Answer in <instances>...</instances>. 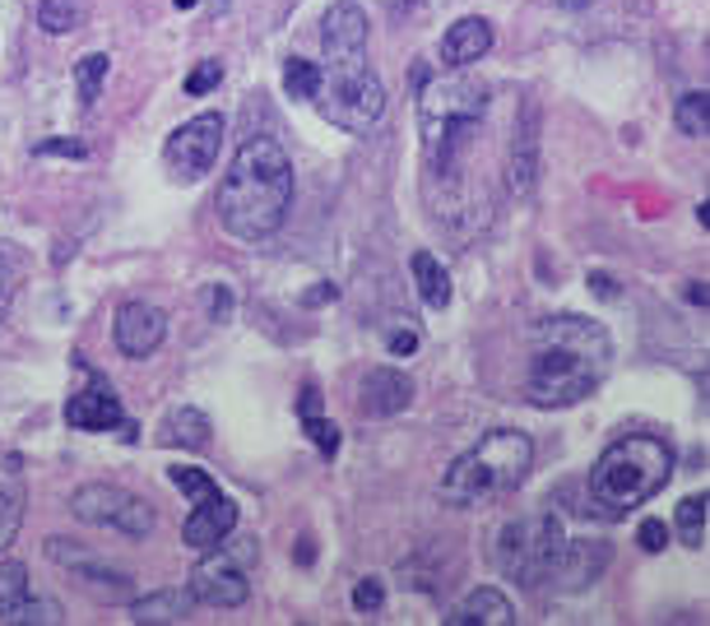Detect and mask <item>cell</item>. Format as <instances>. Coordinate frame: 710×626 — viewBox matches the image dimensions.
Returning <instances> with one entry per match:
<instances>
[{
    "label": "cell",
    "instance_id": "cell-1",
    "mask_svg": "<svg viewBox=\"0 0 710 626\" xmlns=\"http://www.w3.org/2000/svg\"><path fill=\"white\" fill-rule=\"evenodd\" d=\"M613 344L600 321L585 316H548L534 330V358L525 394L534 409H572L594 394L609 376Z\"/></svg>",
    "mask_w": 710,
    "mask_h": 626
},
{
    "label": "cell",
    "instance_id": "cell-2",
    "mask_svg": "<svg viewBox=\"0 0 710 626\" xmlns=\"http://www.w3.org/2000/svg\"><path fill=\"white\" fill-rule=\"evenodd\" d=\"M214 209L237 242H265L279 233L293 209V158L283 154L279 139L270 135L246 139L218 186Z\"/></svg>",
    "mask_w": 710,
    "mask_h": 626
},
{
    "label": "cell",
    "instance_id": "cell-3",
    "mask_svg": "<svg viewBox=\"0 0 710 626\" xmlns=\"http://www.w3.org/2000/svg\"><path fill=\"white\" fill-rule=\"evenodd\" d=\"M669 478H673V450L664 437H650V432L617 437L590 469L585 510L594 520H622L628 510L664 492Z\"/></svg>",
    "mask_w": 710,
    "mask_h": 626
},
{
    "label": "cell",
    "instance_id": "cell-4",
    "mask_svg": "<svg viewBox=\"0 0 710 626\" xmlns=\"http://www.w3.org/2000/svg\"><path fill=\"white\" fill-rule=\"evenodd\" d=\"M483 117H488V84L483 79L446 75L422 89L418 121H422V154H428L432 177H456Z\"/></svg>",
    "mask_w": 710,
    "mask_h": 626
},
{
    "label": "cell",
    "instance_id": "cell-5",
    "mask_svg": "<svg viewBox=\"0 0 710 626\" xmlns=\"http://www.w3.org/2000/svg\"><path fill=\"white\" fill-rule=\"evenodd\" d=\"M534 469V441L525 432H510V427H497L488 432L474 450H465L456 464L441 478V497L450 506H483L510 497L529 478Z\"/></svg>",
    "mask_w": 710,
    "mask_h": 626
},
{
    "label": "cell",
    "instance_id": "cell-6",
    "mask_svg": "<svg viewBox=\"0 0 710 626\" xmlns=\"http://www.w3.org/2000/svg\"><path fill=\"white\" fill-rule=\"evenodd\" d=\"M317 94L311 102L321 107V117L349 135H367L381 111H386V89L377 70L367 66V47H325V66H317Z\"/></svg>",
    "mask_w": 710,
    "mask_h": 626
},
{
    "label": "cell",
    "instance_id": "cell-7",
    "mask_svg": "<svg viewBox=\"0 0 710 626\" xmlns=\"http://www.w3.org/2000/svg\"><path fill=\"white\" fill-rule=\"evenodd\" d=\"M562 548H566V529H562V520L553 516V510H544V516H534V520L502 525V534H497V566L510 580L538 589V585H548Z\"/></svg>",
    "mask_w": 710,
    "mask_h": 626
},
{
    "label": "cell",
    "instance_id": "cell-8",
    "mask_svg": "<svg viewBox=\"0 0 710 626\" xmlns=\"http://www.w3.org/2000/svg\"><path fill=\"white\" fill-rule=\"evenodd\" d=\"M70 516L94 525V529H111V534H126V538H149L158 516L145 497H135L117 482H89L70 497Z\"/></svg>",
    "mask_w": 710,
    "mask_h": 626
},
{
    "label": "cell",
    "instance_id": "cell-9",
    "mask_svg": "<svg viewBox=\"0 0 710 626\" xmlns=\"http://www.w3.org/2000/svg\"><path fill=\"white\" fill-rule=\"evenodd\" d=\"M210 557L195 561V571H191V599L195 604H205V608H242L251 599V580H246V561L255 557V548H205Z\"/></svg>",
    "mask_w": 710,
    "mask_h": 626
},
{
    "label": "cell",
    "instance_id": "cell-10",
    "mask_svg": "<svg viewBox=\"0 0 710 626\" xmlns=\"http://www.w3.org/2000/svg\"><path fill=\"white\" fill-rule=\"evenodd\" d=\"M218 149H223V117L218 111H201V117H191L186 126L167 135L163 163L177 182H201L218 163Z\"/></svg>",
    "mask_w": 710,
    "mask_h": 626
},
{
    "label": "cell",
    "instance_id": "cell-11",
    "mask_svg": "<svg viewBox=\"0 0 710 626\" xmlns=\"http://www.w3.org/2000/svg\"><path fill=\"white\" fill-rule=\"evenodd\" d=\"M47 557L61 566V571H66L84 594H89V599H98V604H121V599H130V576H126V571H111V566L94 561L89 552L70 548L66 538H47Z\"/></svg>",
    "mask_w": 710,
    "mask_h": 626
},
{
    "label": "cell",
    "instance_id": "cell-12",
    "mask_svg": "<svg viewBox=\"0 0 710 626\" xmlns=\"http://www.w3.org/2000/svg\"><path fill=\"white\" fill-rule=\"evenodd\" d=\"M84 372H89V390L70 394L66 404V422L75 427V432H111V427H126V413H121V400L117 390H111L89 362H79Z\"/></svg>",
    "mask_w": 710,
    "mask_h": 626
},
{
    "label": "cell",
    "instance_id": "cell-13",
    "mask_svg": "<svg viewBox=\"0 0 710 626\" xmlns=\"http://www.w3.org/2000/svg\"><path fill=\"white\" fill-rule=\"evenodd\" d=\"M111 339H117V349L126 358H154L163 349V339H167V316L158 306L149 302H126L117 311V325H111Z\"/></svg>",
    "mask_w": 710,
    "mask_h": 626
},
{
    "label": "cell",
    "instance_id": "cell-14",
    "mask_svg": "<svg viewBox=\"0 0 710 626\" xmlns=\"http://www.w3.org/2000/svg\"><path fill=\"white\" fill-rule=\"evenodd\" d=\"M534 182H538V98H525L506 149V186L516 195H529Z\"/></svg>",
    "mask_w": 710,
    "mask_h": 626
},
{
    "label": "cell",
    "instance_id": "cell-15",
    "mask_svg": "<svg viewBox=\"0 0 710 626\" xmlns=\"http://www.w3.org/2000/svg\"><path fill=\"white\" fill-rule=\"evenodd\" d=\"M233 529H237V501L223 497V492H210V497L195 501V510L186 516L182 538H186L191 548L205 552V548H214V544H228Z\"/></svg>",
    "mask_w": 710,
    "mask_h": 626
},
{
    "label": "cell",
    "instance_id": "cell-16",
    "mask_svg": "<svg viewBox=\"0 0 710 626\" xmlns=\"http://www.w3.org/2000/svg\"><path fill=\"white\" fill-rule=\"evenodd\" d=\"M414 404V381L395 366H372L358 385V409L362 418H395Z\"/></svg>",
    "mask_w": 710,
    "mask_h": 626
},
{
    "label": "cell",
    "instance_id": "cell-17",
    "mask_svg": "<svg viewBox=\"0 0 710 626\" xmlns=\"http://www.w3.org/2000/svg\"><path fill=\"white\" fill-rule=\"evenodd\" d=\"M609 544H590V538H566V548L553 566V576L548 585L553 589H585L590 580H600L604 576V566H609Z\"/></svg>",
    "mask_w": 710,
    "mask_h": 626
},
{
    "label": "cell",
    "instance_id": "cell-18",
    "mask_svg": "<svg viewBox=\"0 0 710 626\" xmlns=\"http://www.w3.org/2000/svg\"><path fill=\"white\" fill-rule=\"evenodd\" d=\"M493 51V23L483 19V14H465L446 28V38H441V61L450 70H469L474 61H483V56Z\"/></svg>",
    "mask_w": 710,
    "mask_h": 626
},
{
    "label": "cell",
    "instance_id": "cell-19",
    "mask_svg": "<svg viewBox=\"0 0 710 626\" xmlns=\"http://www.w3.org/2000/svg\"><path fill=\"white\" fill-rule=\"evenodd\" d=\"M510 622H516V604H510L506 594L493 589V585L469 589L446 617V626H510Z\"/></svg>",
    "mask_w": 710,
    "mask_h": 626
},
{
    "label": "cell",
    "instance_id": "cell-20",
    "mask_svg": "<svg viewBox=\"0 0 710 626\" xmlns=\"http://www.w3.org/2000/svg\"><path fill=\"white\" fill-rule=\"evenodd\" d=\"M195 608L191 589H158V594H145V599H135L130 608V622L135 626H177L186 622Z\"/></svg>",
    "mask_w": 710,
    "mask_h": 626
},
{
    "label": "cell",
    "instance_id": "cell-21",
    "mask_svg": "<svg viewBox=\"0 0 710 626\" xmlns=\"http://www.w3.org/2000/svg\"><path fill=\"white\" fill-rule=\"evenodd\" d=\"M409 265H414V278H418L422 302H428L432 311H446V306H450V274L441 270L437 255H432V251H418Z\"/></svg>",
    "mask_w": 710,
    "mask_h": 626
},
{
    "label": "cell",
    "instance_id": "cell-22",
    "mask_svg": "<svg viewBox=\"0 0 710 626\" xmlns=\"http://www.w3.org/2000/svg\"><path fill=\"white\" fill-rule=\"evenodd\" d=\"M84 23H89V0H42L38 6V28L51 38L75 33Z\"/></svg>",
    "mask_w": 710,
    "mask_h": 626
},
{
    "label": "cell",
    "instance_id": "cell-23",
    "mask_svg": "<svg viewBox=\"0 0 710 626\" xmlns=\"http://www.w3.org/2000/svg\"><path fill=\"white\" fill-rule=\"evenodd\" d=\"M163 432L173 446H186V450H205L210 446V418L201 409H173L163 422Z\"/></svg>",
    "mask_w": 710,
    "mask_h": 626
},
{
    "label": "cell",
    "instance_id": "cell-24",
    "mask_svg": "<svg viewBox=\"0 0 710 626\" xmlns=\"http://www.w3.org/2000/svg\"><path fill=\"white\" fill-rule=\"evenodd\" d=\"M107 70H111V56L107 51H89L84 61L75 66V89H79V107H94L103 84H107Z\"/></svg>",
    "mask_w": 710,
    "mask_h": 626
},
{
    "label": "cell",
    "instance_id": "cell-25",
    "mask_svg": "<svg viewBox=\"0 0 710 626\" xmlns=\"http://www.w3.org/2000/svg\"><path fill=\"white\" fill-rule=\"evenodd\" d=\"M28 594H33L28 589V566L23 561H0V622H10Z\"/></svg>",
    "mask_w": 710,
    "mask_h": 626
},
{
    "label": "cell",
    "instance_id": "cell-26",
    "mask_svg": "<svg viewBox=\"0 0 710 626\" xmlns=\"http://www.w3.org/2000/svg\"><path fill=\"white\" fill-rule=\"evenodd\" d=\"M678 130L692 139H706V130H710V94L706 89H692L678 98Z\"/></svg>",
    "mask_w": 710,
    "mask_h": 626
},
{
    "label": "cell",
    "instance_id": "cell-27",
    "mask_svg": "<svg viewBox=\"0 0 710 626\" xmlns=\"http://www.w3.org/2000/svg\"><path fill=\"white\" fill-rule=\"evenodd\" d=\"M678 534H683L688 548H701V544H706V492L678 501Z\"/></svg>",
    "mask_w": 710,
    "mask_h": 626
},
{
    "label": "cell",
    "instance_id": "cell-28",
    "mask_svg": "<svg viewBox=\"0 0 710 626\" xmlns=\"http://www.w3.org/2000/svg\"><path fill=\"white\" fill-rule=\"evenodd\" d=\"M56 622H66L61 604H56V599H33V594H28L6 626H56Z\"/></svg>",
    "mask_w": 710,
    "mask_h": 626
},
{
    "label": "cell",
    "instance_id": "cell-29",
    "mask_svg": "<svg viewBox=\"0 0 710 626\" xmlns=\"http://www.w3.org/2000/svg\"><path fill=\"white\" fill-rule=\"evenodd\" d=\"M317 61H302V56H289V66H283V89H289V98H311L317 94Z\"/></svg>",
    "mask_w": 710,
    "mask_h": 626
},
{
    "label": "cell",
    "instance_id": "cell-30",
    "mask_svg": "<svg viewBox=\"0 0 710 626\" xmlns=\"http://www.w3.org/2000/svg\"><path fill=\"white\" fill-rule=\"evenodd\" d=\"M302 427H307L311 446L321 450V460H334V454H339V427L330 418H321V413H302Z\"/></svg>",
    "mask_w": 710,
    "mask_h": 626
},
{
    "label": "cell",
    "instance_id": "cell-31",
    "mask_svg": "<svg viewBox=\"0 0 710 626\" xmlns=\"http://www.w3.org/2000/svg\"><path fill=\"white\" fill-rule=\"evenodd\" d=\"M19 525H23V497L10 488V492H0V552L14 544Z\"/></svg>",
    "mask_w": 710,
    "mask_h": 626
},
{
    "label": "cell",
    "instance_id": "cell-32",
    "mask_svg": "<svg viewBox=\"0 0 710 626\" xmlns=\"http://www.w3.org/2000/svg\"><path fill=\"white\" fill-rule=\"evenodd\" d=\"M167 478H173V488H182L191 501H201V497L218 492V488H214V478L201 473V469H167Z\"/></svg>",
    "mask_w": 710,
    "mask_h": 626
},
{
    "label": "cell",
    "instance_id": "cell-33",
    "mask_svg": "<svg viewBox=\"0 0 710 626\" xmlns=\"http://www.w3.org/2000/svg\"><path fill=\"white\" fill-rule=\"evenodd\" d=\"M381 604H386V585L377 576H362L353 585V608L358 613H381Z\"/></svg>",
    "mask_w": 710,
    "mask_h": 626
},
{
    "label": "cell",
    "instance_id": "cell-34",
    "mask_svg": "<svg viewBox=\"0 0 710 626\" xmlns=\"http://www.w3.org/2000/svg\"><path fill=\"white\" fill-rule=\"evenodd\" d=\"M218 79H223V66H218V61H201V66L186 75V94H191V98H205L210 89H218Z\"/></svg>",
    "mask_w": 710,
    "mask_h": 626
},
{
    "label": "cell",
    "instance_id": "cell-35",
    "mask_svg": "<svg viewBox=\"0 0 710 626\" xmlns=\"http://www.w3.org/2000/svg\"><path fill=\"white\" fill-rule=\"evenodd\" d=\"M636 544H641L645 552H664V548H669V525H664V520H641Z\"/></svg>",
    "mask_w": 710,
    "mask_h": 626
},
{
    "label": "cell",
    "instance_id": "cell-36",
    "mask_svg": "<svg viewBox=\"0 0 710 626\" xmlns=\"http://www.w3.org/2000/svg\"><path fill=\"white\" fill-rule=\"evenodd\" d=\"M10 302H14V265H10V255L0 251V316L10 311Z\"/></svg>",
    "mask_w": 710,
    "mask_h": 626
},
{
    "label": "cell",
    "instance_id": "cell-37",
    "mask_svg": "<svg viewBox=\"0 0 710 626\" xmlns=\"http://www.w3.org/2000/svg\"><path fill=\"white\" fill-rule=\"evenodd\" d=\"M414 349H418V330L405 325V330H395V334H390V358H409Z\"/></svg>",
    "mask_w": 710,
    "mask_h": 626
},
{
    "label": "cell",
    "instance_id": "cell-38",
    "mask_svg": "<svg viewBox=\"0 0 710 626\" xmlns=\"http://www.w3.org/2000/svg\"><path fill=\"white\" fill-rule=\"evenodd\" d=\"M38 154H66V158H84V145H79V139H47V145H38Z\"/></svg>",
    "mask_w": 710,
    "mask_h": 626
},
{
    "label": "cell",
    "instance_id": "cell-39",
    "mask_svg": "<svg viewBox=\"0 0 710 626\" xmlns=\"http://www.w3.org/2000/svg\"><path fill=\"white\" fill-rule=\"evenodd\" d=\"M210 311H214V321H228V311H233L228 288H210Z\"/></svg>",
    "mask_w": 710,
    "mask_h": 626
},
{
    "label": "cell",
    "instance_id": "cell-40",
    "mask_svg": "<svg viewBox=\"0 0 710 626\" xmlns=\"http://www.w3.org/2000/svg\"><path fill=\"white\" fill-rule=\"evenodd\" d=\"M590 288L600 293V297H617V288H613V278H609V274H590Z\"/></svg>",
    "mask_w": 710,
    "mask_h": 626
},
{
    "label": "cell",
    "instance_id": "cell-41",
    "mask_svg": "<svg viewBox=\"0 0 710 626\" xmlns=\"http://www.w3.org/2000/svg\"><path fill=\"white\" fill-rule=\"evenodd\" d=\"M302 413H321V390L317 385L302 390Z\"/></svg>",
    "mask_w": 710,
    "mask_h": 626
},
{
    "label": "cell",
    "instance_id": "cell-42",
    "mask_svg": "<svg viewBox=\"0 0 710 626\" xmlns=\"http://www.w3.org/2000/svg\"><path fill=\"white\" fill-rule=\"evenodd\" d=\"M339 297V288H334V283H325V288H317V293H307V302L311 306H321V302H334Z\"/></svg>",
    "mask_w": 710,
    "mask_h": 626
},
{
    "label": "cell",
    "instance_id": "cell-43",
    "mask_svg": "<svg viewBox=\"0 0 710 626\" xmlns=\"http://www.w3.org/2000/svg\"><path fill=\"white\" fill-rule=\"evenodd\" d=\"M688 302H692V306H706V302H710V293H706V283H692V288H688Z\"/></svg>",
    "mask_w": 710,
    "mask_h": 626
},
{
    "label": "cell",
    "instance_id": "cell-44",
    "mask_svg": "<svg viewBox=\"0 0 710 626\" xmlns=\"http://www.w3.org/2000/svg\"><path fill=\"white\" fill-rule=\"evenodd\" d=\"M311 557H317V548H311V538H302V548H298V561L311 566Z\"/></svg>",
    "mask_w": 710,
    "mask_h": 626
},
{
    "label": "cell",
    "instance_id": "cell-45",
    "mask_svg": "<svg viewBox=\"0 0 710 626\" xmlns=\"http://www.w3.org/2000/svg\"><path fill=\"white\" fill-rule=\"evenodd\" d=\"M553 6H562V10H585V6H594V0H553Z\"/></svg>",
    "mask_w": 710,
    "mask_h": 626
},
{
    "label": "cell",
    "instance_id": "cell-46",
    "mask_svg": "<svg viewBox=\"0 0 710 626\" xmlns=\"http://www.w3.org/2000/svg\"><path fill=\"white\" fill-rule=\"evenodd\" d=\"M697 218H701V227H710V200L697 205Z\"/></svg>",
    "mask_w": 710,
    "mask_h": 626
},
{
    "label": "cell",
    "instance_id": "cell-47",
    "mask_svg": "<svg viewBox=\"0 0 710 626\" xmlns=\"http://www.w3.org/2000/svg\"><path fill=\"white\" fill-rule=\"evenodd\" d=\"M173 6H177V10H195V0H173Z\"/></svg>",
    "mask_w": 710,
    "mask_h": 626
},
{
    "label": "cell",
    "instance_id": "cell-48",
    "mask_svg": "<svg viewBox=\"0 0 710 626\" xmlns=\"http://www.w3.org/2000/svg\"><path fill=\"white\" fill-rule=\"evenodd\" d=\"M386 6H414V0H386Z\"/></svg>",
    "mask_w": 710,
    "mask_h": 626
}]
</instances>
